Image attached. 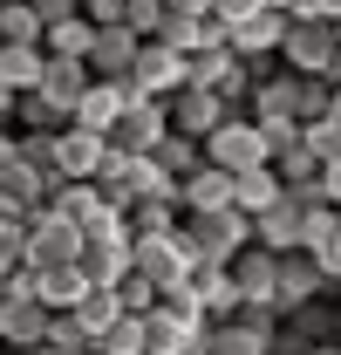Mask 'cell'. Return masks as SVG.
Segmentation results:
<instances>
[{"label":"cell","mask_w":341,"mask_h":355,"mask_svg":"<svg viewBox=\"0 0 341 355\" xmlns=\"http://www.w3.org/2000/svg\"><path fill=\"white\" fill-rule=\"evenodd\" d=\"M177 219H184V205H177V198H137V205H130V232H137V239L170 232Z\"/></svg>","instance_id":"cell-31"},{"label":"cell","mask_w":341,"mask_h":355,"mask_svg":"<svg viewBox=\"0 0 341 355\" xmlns=\"http://www.w3.org/2000/svg\"><path fill=\"white\" fill-rule=\"evenodd\" d=\"M335 35H341V7H335Z\"/></svg>","instance_id":"cell-51"},{"label":"cell","mask_w":341,"mask_h":355,"mask_svg":"<svg viewBox=\"0 0 341 355\" xmlns=\"http://www.w3.org/2000/svg\"><path fill=\"white\" fill-rule=\"evenodd\" d=\"M48 205H55L62 219H76V225H82V232H89V225H96V219H103V212H110V198L96 191V178H62Z\"/></svg>","instance_id":"cell-19"},{"label":"cell","mask_w":341,"mask_h":355,"mask_svg":"<svg viewBox=\"0 0 341 355\" xmlns=\"http://www.w3.org/2000/svg\"><path fill=\"white\" fill-rule=\"evenodd\" d=\"M116 294H123V314H150V308H157V301H164V294H157V287H150L143 273H130V280H123V287H116Z\"/></svg>","instance_id":"cell-38"},{"label":"cell","mask_w":341,"mask_h":355,"mask_svg":"<svg viewBox=\"0 0 341 355\" xmlns=\"http://www.w3.org/2000/svg\"><path fill=\"white\" fill-rule=\"evenodd\" d=\"M96 35H103V28H96V21H89V14H69V21H55V28H48V55H69V62H89V55H96Z\"/></svg>","instance_id":"cell-25"},{"label":"cell","mask_w":341,"mask_h":355,"mask_svg":"<svg viewBox=\"0 0 341 355\" xmlns=\"http://www.w3.org/2000/svg\"><path fill=\"white\" fill-rule=\"evenodd\" d=\"M55 157H62V178H96L103 157H110V137L89 130V123H69V130L55 137Z\"/></svg>","instance_id":"cell-14"},{"label":"cell","mask_w":341,"mask_h":355,"mask_svg":"<svg viewBox=\"0 0 341 355\" xmlns=\"http://www.w3.org/2000/svg\"><path fill=\"white\" fill-rule=\"evenodd\" d=\"M123 89H130V83H123ZM164 137H170V103L137 96V89H130V110H123V123L110 130V150H123V157H150Z\"/></svg>","instance_id":"cell-3"},{"label":"cell","mask_w":341,"mask_h":355,"mask_svg":"<svg viewBox=\"0 0 341 355\" xmlns=\"http://www.w3.org/2000/svg\"><path fill=\"white\" fill-rule=\"evenodd\" d=\"M35 294L48 301V314H76V301L89 294V280H82V266H48Z\"/></svg>","instance_id":"cell-28"},{"label":"cell","mask_w":341,"mask_h":355,"mask_svg":"<svg viewBox=\"0 0 341 355\" xmlns=\"http://www.w3.org/2000/svg\"><path fill=\"white\" fill-rule=\"evenodd\" d=\"M253 239L266 246V253H300V205H294V198H280L273 212H259V219H253Z\"/></svg>","instance_id":"cell-24"},{"label":"cell","mask_w":341,"mask_h":355,"mask_svg":"<svg viewBox=\"0 0 341 355\" xmlns=\"http://www.w3.org/2000/svg\"><path fill=\"white\" fill-rule=\"evenodd\" d=\"M335 55H341L335 21H294L287 42H280V69H294V76H328Z\"/></svg>","instance_id":"cell-6"},{"label":"cell","mask_w":341,"mask_h":355,"mask_svg":"<svg viewBox=\"0 0 341 355\" xmlns=\"http://www.w3.org/2000/svg\"><path fill=\"white\" fill-rule=\"evenodd\" d=\"M0 355H7V349H0Z\"/></svg>","instance_id":"cell-54"},{"label":"cell","mask_w":341,"mask_h":355,"mask_svg":"<svg viewBox=\"0 0 341 355\" xmlns=\"http://www.w3.org/2000/svg\"><path fill=\"white\" fill-rule=\"evenodd\" d=\"M0 42H21V48L48 42V21L35 14V0H0Z\"/></svg>","instance_id":"cell-27"},{"label":"cell","mask_w":341,"mask_h":355,"mask_svg":"<svg viewBox=\"0 0 341 355\" xmlns=\"http://www.w3.org/2000/svg\"><path fill=\"white\" fill-rule=\"evenodd\" d=\"M287 28H294V14H287V7H266V14H253V21L232 28V48H239L246 62H266V55H280Z\"/></svg>","instance_id":"cell-16"},{"label":"cell","mask_w":341,"mask_h":355,"mask_svg":"<svg viewBox=\"0 0 341 355\" xmlns=\"http://www.w3.org/2000/svg\"><path fill=\"white\" fill-rule=\"evenodd\" d=\"M225 116H232V110H225V96H218V89H198V83H184L177 96H170V130L198 137V144H205V137H212L218 123H225Z\"/></svg>","instance_id":"cell-10"},{"label":"cell","mask_w":341,"mask_h":355,"mask_svg":"<svg viewBox=\"0 0 341 355\" xmlns=\"http://www.w3.org/2000/svg\"><path fill=\"white\" fill-rule=\"evenodd\" d=\"M335 349H341V335H335Z\"/></svg>","instance_id":"cell-52"},{"label":"cell","mask_w":341,"mask_h":355,"mask_svg":"<svg viewBox=\"0 0 341 355\" xmlns=\"http://www.w3.org/2000/svg\"><path fill=\"white\" fill-rule=\"evenodd\" d=\"M0 349H7V342H0Z\"/></svg>","instance_id":"cell-53"},{"label":"cell","mask_w":341,"mask_h":355,"mask_svg":"<svg viewBox=\"0 0 341 355\" xmlns=\"http://www.w3.org/2000/svg\"><path fill=\"white\" fill-rule=\"evenodd\" d=\"M14 130H69V116L48 103L42 89H35V96H21V116H14Z\"/></svg>","instance_id":"cell-35"},{"label":"cell","mask_w":341,"mask_h":355,"mask_svg":"<svg viewBox=\"0 0 341 355\" xmlns=\"http://www.w3.org/2000/svg\"><path fill=\"white\" fill-rule=\"evenodd\" d=\"M76 321H82L89 342H96V335H110V328L123 321V294H116V287H89L82 301H76Z\"/></svg>","instance_id":"cell-26"},{"label":"cell","mask_w":341,"mask_h":355,"mask_svg":"<svg viewBox=\"0 0 341 355\" xmlns=\"http://www.w3.org/2000/svg\"><path fill=\"white\" fill-rule=\"evenodd\" d=\"M89 83H96V69L89 62H69V55H48V76H42V96L76 123V110H82V96H89Z\"/></svg>","instance_id":"cell-13"},{"label":"cell","mask_w":341,"mask_h":355,"mask_svg":"<svg viewBox=\"0 0 341 355\" xmlns=\"http://www.w3.org/2000/svg\"><path fill=\"white\" fill-rule=\"evenodd\" d=\"M150 157H157V164H164V171L177 178V184H184V178H191L198 164H205V144H198V137H184V130H170L164 144L150 150Z\"/></svg>","instance_id":"cell-29"},{"label":"cell","mask_w":341,"mask_h":355,"mask_svg":"<svg viewBox=\"0 0 341 355\" xmlns=\"http://www.w3.org/2000/svg\"><path fill=\"white\" fill-rule=\"evenodd\" d=\"M164 21H170L164 0H130V28H137L143 42H157V35H164Z\"/></svg>","instance_id":"cell-37"},{"label":"cell","mask_w":341,"mask_h":355,"mask_svg":"<svg viewBox=\"0 0 341 355\" xmlns=\"http://www.w3.org/2000/svg\"><path fill=\"white\" fill-rule=\"evenodd\" d=\"M287 198V178L273 171V164H259V171H239L232 178V205L246 212V219H259V212H273Z\"/></svg>","instance_id":"cell-18"},{"label":"cell","mask_w":341,"mask_h":355,"mask_svg":"<svg viewBox=\"0 0 341 355\" xmlns=\"http://www.w3.org/2000/svg\"><path fill=\"white\" fill-rule=\"evenodd\" d=\"M28 355H96V349H69V342H42V349H28Z\"/></svg>","instance_id":"cell-47"},{"label":"cell","mask_w":341,"mask_h":355,"mask_svg":"<svg viewBox=\"0 0 341 355\" xmlns=\"http://www.w3.org/2000/svg\"><path fill=\"white\" fill-rule=\"evenodd\" d=\"M307 150H314L321 164H335V157H341V123H328V116H321V123H307Z\"/></svg>","instance_id":"cell-39"},{"label":"cell","mask_w":341,"mask_h":355,"mask_svg":"<svg viewBox=\"0 0 341 355\" xmlns=\"http://www.w3.org/2000/svg\"><path fill=\"white\" fill-rule=\"evenodd\" d=\"M82 260V225L62 219L55 205H42V212H28V266H76Z\"/></svg>","instance_id":"cell-4"},{"label":"cell","mask_w":341,"mask_h":355,"mask_svg":"<svg viewBox=\"0 0 341 355\" xmlns=\"http://www.w3.org/2000/svg\"><path fill=\"white\" fill-rule=\"evenodd\" d=\"M137 55H143V35H137L130 21H116V28H103V35H96V55H89V69H96L103 83H130Z\"/></svg>","instance_id":"cell-12"},{"label":"cell","mask_w":341,"mask_h":355,"mask_svg":"<svg viewBox=\"0 0 341 355\" xmlns=\"http://www.w3.org/2000/svg\"><path fill=\"white\" fill-rule=\"evenodd\" d=\"M48 76V48H21V42H0V83L14 96H35Z\"/></svg>","instance_id":"cell-20"},{"label":"cell","mask_w":341,"mask_h":355,"mask_svg":"<svg viewBox=\"0 0 341 355\" xmlns=\"http://www.w3.org/2000/svg\"><path fill=\"white\" fill-rule=\"evenodd\" d=\"M280 7H287L294 21H335V7H341V0H280Z\"/></svg>","instance_id":"cell-41"},{"label":"cell","mask_w":341,"mask_h":355,"mask_svg":"<svg viewBox=\"0 0 341 355\" xmlns=\"http://www.w3.org/2000/svg\"><path fill=\"white\" fill-rule=\"evenodd\" d=\"M205 164H218V171H259V164H273V144H266V130H259L246 110H232L225 123H218L212 137H205Z\"/></svg>","instance_id":"cell-2"},{"label":"cell","mask_w":341,"mask_h":355,"mask_svg":"<svg viewBox=\"0 0 341 355\" xmlns=\"http://www.w3.org/2000/svg\"><path fill=\"white\" fill-rule=\"evenodd\" d=\"M96 355H150V335H143V314H123L110 335H96Z\"/></svg>","instance_id":"cell-33"},{"label":"cell","mask_w":341,"mask_h":355,"mask_svg":"<svg viewBox=\"0 0 341 355\" xmlns=\"http://www.w3.org/2000/svg\"><path fill=\"white\" fill-rule=\"evenodd\" d=\"M55 184H62V178L35 171L28 157H14V164H0V198H7L14 212H42L48 198H55Z\"/></svg>","instance_id":"cell-15"},{"label":"cell","mask_w":341,"mask_h":355,"mask_svg":"<svg viewBox=\"0 0 341 355\" xmlns=\"http://www.w3.org/2000/svg\"><path fill=\"white\" fill-rule=\"evenodd\" d=\"M35 14H42L48 28H55V21H69V14H82V0H35Z\"/></svg>","instance_id":"cell-42"},{"label":"cell","mask_w":341,"mask_h":355,"mask_svg":"<svg viewBox=\"0 0 341 355\" xmlns=\"http://www.w3.org/2000/svg\"><path fill=\"white\" fill-rule=\"evenodd\" d=\"M328 123H341V89H335V103H328Z\"/></svg>","instance_id":"cell-49"},{"label":"cell","mask_w":341,"mask_h":355,"mask_svg":"<svg viewBox=\"0 0 341 355\" xmlns=\"http://www.w3.org/2000/svg\"><path fill=\"white\" fill-rule=\"evenodd\" d=\"M328 103H335V83L328 76H300V123H321Z\"/></svg>","instance_id":"cell-36"},{"label":"cell","mask_w":341,"mask_h":355,"mask_svg":"<svg viewBox=\"0 0 341 355\" xmlns=\"http://www.w3.org/2000/svg\"><path fill=\"white\" fill-rule=\"evenodd\" d=\"M48 301L42 294H14V287H0V342L14 355H28V349H42L48 342Z\"/></svg>","instance_id":"cell-8"},{"label":"cell","mask_w":341,"mask_h":355,"mask_svg":"<svg viewBox=\"0 0 341 355\" xmlns=\"http://www.w3.org/2000/svg\"><path fill=\"white\" fill-rule=\"evenodd\" d=\"M287 328H300L307 342H335V335H341V321H335V308H328V301H307L300 314H287Z\"/></svg>","instance_id":"cell-34"},{"label":"cell","mask_w":341,"mask_h":355,"mask_svg":"<svg viewBox=\"0 0 341 355\" xmlns=\"http://www.w3.org/2000/svg\"><path fill=\"white\" fill-rule=\"evenodd\" d=\"M164 7H170V14H184V21H205L218 0H164Z\"/></svg>","instance_id":"cell-44"},{"label":"cell","mask_w":341,"mask_h":355,"mask_svg":"<svg viewBox=\"0 0 341 355\" xmlns=\"http://www.w3.org/2000/svg\"><path fill=\"white\" fill-rule=\"evenodd\" d=\"M341 239V205H307L300 212V253H328Z\"/></svg>","instance_id":"cell-30"},{"label":"cell","mask_w":341,"mask_h":355,"mask_svg":"<svg viewBox=\"0 0 341 355\" xmlns=\"http://www.w3.org/2000/svg\"><path fill=\"white\" fill-rule=\"evenodd\" d=\"M184 83H191V55H184V48H170V42H143L137 69H130V89H137V96H157V103H170Z\"/></svg>","instance_id":"cell-7"},{"label":"cell","mask_w":341,"mask_h":355,"mask_svg":"<svg viewBox=\"0 0 341 355\" xmlns=\"http://www.w3.org/2000/svg\"><path fill=\"white\" fill-rule=\"evenodd\" d=\"M82 14L96 28H116V21H130V0H82Z\"/></svg>","instance_id":"cell-40"},{"label":"cell","mask_w":341,"mask_h":355,"mask_svg":"<svg viewBox=\"0 0 341 355\" xmlns=\"http://www.w3.org/2000/svg\"><path fill=\"white\" fill-rule=\"evenodd\" d=\"M266 355H307V335H300V328H280V335H273V349Z\"/></svg>","instance_id":"cell-43"},{"label":"cell","mask_w":341,"mask_h":355,"mask_svg":"<svg viewBox=\"0 0 341 355\" xmlns=\"http://www.w3.org/2000/svg\"><path fill=\"white\" fill-rule=\"evenodd\" d=\"M198 308H205V321H232V314L246 308L232 266H198Z\"/></svg>","instance_id":"cell-21"},{"label":"cell","mask_w":341,"mask_h":355,"mask_svg":"<svg viewBox=\"0 0 341 355\" xmlns=\"http://www.w3.org/2000/svg\"><path fill=\"white\" fill-rule=\"evenodd\" d=\"M328 83H335V89H341V55H335V69H328Z\"/></svg>","instance_id":"cell-50"},{"label":"cell","mask_w":341,"mask_h":355,"mask_svg":"<svg viewBox=\"0 0 341 355\" xmlns=\"http://www.w3.org/2000/svg\"><path fill=\"white\" fill-rule=\"evenodd\" d=\"M82 280L89 287H123L137 273V239H82Z\"/></svg>","instance_id":"cell-11"},{"label":"cell","mask_w":341,"mask_h":355,"mask_svg":"<svg viewBox=\"0 0 341 355\" xmlns=\"http://www.w3.org/2000/svg\"><path fill=\"white\" fill-rule=\"evenodd\" d=\"M232 280H239V294H246V301H266V308H273V287H280V253H266V246L253 239V246L232 260Z\"/></svg>","instance_id":"cell-17"},{"label":"cell","mask_w":341,"mask_h":355,"mask_svg":"<svg viewBox=\"0 0 341 355\" xmlns=\"http://www.w3.org/2000/svg\"><path fill=\"white\" fill-rule=\"evenodd\" d=\"M123 110H130V89L123 83H103V76H96V83H89V96H82V110H76V123H89V130H116V123H123Z\"/></svg>","instance_id":"cell-22"},{"label":"cell","mask_w":341,"mask_h":355,"mask_svg":"<svg viewBox=\"0 0 341 355\" xmlns=\"http://www.w3.org/2000/svg\"><path fill=\"white\" fill-rule=\"evenodd\" d=\"M177 232L191 239V253H198V266H232L246 246H253V219L232 205V212H184L177 219Z\"/></svg>","instance_id":"cell-1"},{"label":"cell","mask_w":341,"mask_h":355,"mask_svg":"<svg viewBox=\"0 0 341 355\" xmlns=\"http://www.w3.org/2000/svg\"><path fill=\"white\" fill-rule=\"evenodd\" d=\"M321 184H328V205H341V157L328 164V171H321Z\"/></svg>","instance_id":"cell-46"},{"label":"cell","mask_w":341,"mask_h":355,"mask_svg":"<svg viewBox=\"0 0 341 355\" xmlns=\"http://www.w3.org/2000/svg\"><path fill=\"white\" fill-rule=\"evenodd\" d=\"M321 294H335V287H328V273H321V260H314V253H280V287H273L280 321L300 314L307 301H321Z\"/></svg>","instance_id":"cell-9"},{"label":"cell","mask_w":341,"mask_h":355,"mask_svg":"<svg viewBox=\"0 0 341 355\" xmlns=\"http://www.w3.org/2000/svg\"><path fill=\"white\" fill-rule=\"evenodd\" d=\"M307 355H341V349H335V342H307Z\"/></svg>","instance_id":"cell-48"},{"label":"cell","mask_w":341,"mask_h":355,"mask_svg":"<svg viewBox=\"0 0 341 355\" xmlns=\"http://www.w3.org/2000/svg\"><path fill=\"white\" fill-rule=\"evenodd\" d=\"M184 212H232V171L198 164V171L184 178Z\"/></svg>","instance_id":"cell-23"},{"label":"cell","mask_w":341,"mask_h":355,"mask_svg":"<svg viewBox=\"0 0 341 355\" xmlns=\"http://www.w3.org/2000/svg\"><path fill=\"white\" fill-rule=\"evenodd\" d=\"M137 273L164 294V287H177V280H191L198 273V253H191V239L170 225V232H150V239H137Z\"/></svg>","instance_id":"cell-5"},{"label":"cell","mask_w":341,"mask_h":355,"mask_svg":"<svg viewBox=\"0 0 341 355\" xmlns=\"http://www.w3.org/2000/svg\"><path fill=\"white\" fill-rule=\"evenodd\" d=\"M273 349V335H259L246 321H218L212 328V355H266Z\"/></svg>","instance_id":"cell-32"},{"label":"cell","mask_w":341,"mask_h":355,"mask_svg":"<svg viewBox=\"0 0 341 355\" xmlns=\"http://www.w3.org/2000/svg\"><path fill=\"white\" fill-rule=\"evenodd\" d=\"M14 157H21V130H14V123H0V164H14Z\"/></svg>","instance_id":"cell-45"}]
</instances>
